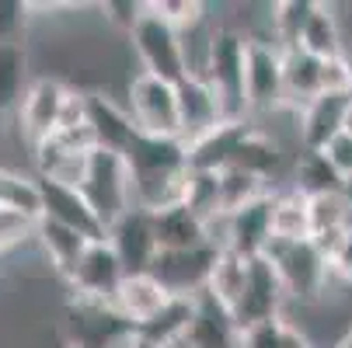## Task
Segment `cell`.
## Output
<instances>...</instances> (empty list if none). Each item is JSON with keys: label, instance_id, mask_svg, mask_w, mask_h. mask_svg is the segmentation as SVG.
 <instances>
[{"label": "cell", "instance_id": "1", "mask_svg": "<svg viewBox=\"0 0 352 348\" xmlns=\"http://www.w3.org/2000/svg\"><path fill=\"white\" fill-rule=\"evenodd\" d=\"M126 164H129V174H133L136 209L161 213V209L182 206L188 178H192L188 146L182 139L136 132V139L126 150Z\"/></svg>", "mask_w": 352, "mask_h": 348}, {"label": "cell", "instance_id": "2", "mask_svg": "<svg viewBox=\"0 0 352 348\" xmlns=\"http://www.w3.org/2000/svg\"><path fill=\"white\" fill-rule=\"evenodd\" d=\"M80 192L91 202V209L98 213L105 230H112L136 202H133V174H129V164H126V154H116V150H98L87 157V171H84V181H80Z\"/></svg>", "mask_w": 352, "mask_h": 348}, {"label": "cell", "instance_id": "3", "mask_svg": "<svg viewBox=\"0 0 352 348\" xmlns=\"http://www.w3.org/2000/svg\"><path fill=\"white\" fill-rule=\"evenodd\" d=\"M244 60H248V38L234 28H217L210 35V53L203 77L217 91L220 105L230 122L248 119V97H244Z\"/></svg>", "mask_w": 352, "mask_h": 348}, {"label": "cell", "instance_id": "4", "mask_svg": "<svg viewBox=\"0 0 352 348\" xmlns=\"http://www.w3.org/2000/svg\"><path fill=\"white\" fill-rule=\"evenodd\" d=\"M276 265L289 300H300V303H311L324 292L328 279H331V265H328V255L314 240H276L269 244V251L262 255Z\"/></svg>", "mask_w": 352, "mask_h": 348}, {"label": "cell", "instance_id": "5", "mask_svg": "<svg viewBox=\"0 0 352 348\" xmlns=\"http://www.w3.org/2000/svg\"><path fill=\"white\" fill-rule=\"evenodd\" d=\"M133 49L143 63V73H154L168 84H182L188 77V60H185V35L161 21L157 14H150L143 8L140 21L129 32Z\"/></svg>", "mask_w": 352, "mask_h": 348}, {"label": "cell", "instance_id": "6", "mask_svg": "<svg viewBox=\"0 0 352 348\" xmlns=\"http://www.w3.org/2000/svg\"><path fill=\"white\" fill-rule=\"evenodd\" d=\"M129 115L140 132L178 139V84H168L154 73H136L129 80Z\"/></svg>", "mask_w": 352, "mask_h": 348}, {"label": "cell", "instance_id": "7", "mask_svg": "<svg viewBox=\"0 0 352 348\" xmlns=\"http://www.w3.org/2000/svg\"><path fill=\"white\" fill-rule=\"evenodd\" d=\"M244 97L248 112L283 108V49L269 38H248Z\"/></svg>", "mask_w": 352, "mask_h": 348}, {"label": "cell", "instance_id": "8", "mask_svg": "<svg viewBox=\"0 0 352 348\" xmlns=\"http://www.w3.org/2000/svg\"><path fill=\"white\" fill-rule=\"evenodd\" d=\"M133 334L136 331L122 321V314L112 303L74 296V303L67 310V338L74 348H112L116 341L126 345Z\"/></svg>", "mask_w": 352, "mask_h": 348}, {"label": "cell", "instance_id": "9", "mask_svg": "<svg viewBox=\"0 0 352 348\" xmlns=\"http://www.w3.org/2000/svg\"><path fill=\"white\" fill-rule=\"evenodd\" d=\"M289 300V292L276 272V265L269 258H251L248 268V282L244 292L234 307V321L237 327H251V324H262V321H276L283 317V307Z\"/></svg>", "mask_w": 352, "mask_h": 348}, {"label": "cell", "instance_id": "10", "mask_svg": "<svg viewBox=\"0 0 352 348\" xmlns=\"http://www.w3.org/2000/svg\"><path fill=\"white\" fill-rule=\"evenodd\" d=\"M126 279V265L119 258V251L112 247V240H91L87 251L77 265V272L70 275V289L80 300H98V303H112L116 292Z\"/></svg>", "mask_w": 352, "mask_h": 348}, {"label": "cell", "instance_id": "11", "mask_svg": "<svg viewBox=\"0 0 352 348\" xmlns=\"http://www.w3.org/2000/svg\"><path fill=\"white\" fill-rule=\"evenodd\" d=\"M217 247H192V251H161L150 265V275H154L171 296H199L206 292L213 265H217Z\"/></svg>", "mask_w": 352, "mask_h": 348}, {"label": "cell", "instance_id": "12", "mask_svg": "<svg viewBox=\"0 0 352 348\" xmlns=\"http://www.w3.org/2000/svg\"><path fill=\"white\" fill-rule=\"evenodd\" d=\"M178 119H182L178 139L185 146L203 143L210 132H217L223 122H230L206 77H185L178 84Z\"/></svg>", "mask_w": 352, "mask_h": 348}, {"label": "cell", "instance_id": "13", "mask_svg": "<svg viewBox=\"0 0 352 348\" xmlns=\"http://www.w3.org/2000/svg\"><path fill=\"white\" fill-rule=\"evenodd\" d=\"M67 94H70V87L63 80H56V77H35L32 80L25 102L18 108V126H21V136L28 139L32 150L60 129Z\"/></svg>", "mask_w": 352, "mask_h": 348}, {"label": "cell", "instance_id": "14", "mask_svg": "<svg viewBox=\"0 0 352 348\" xmlns=\"http://www.w3.org/2000/svg\"><path fill=\"white\" fill-rule=\"evenodd\" d=\"M38 195H42V216L45 220L63 223V227L84 233L87 240H105L109 237V230L102 227V220H98V213L91 209V202L84 198L80 188L38 178Z\"/></svg>", "mask_w": 352, "mask_h": 348}, {"label": "cell", "instance_id": "15", "mask_svg": "<svg viewBox=\"0 0 352 348\" xmlns=\"http://www.w3.org/2000/svg\"><path fill=\"white\" fill-rule=\"evenodd\" d=\"M109 240L126 265V275L150 272L154 258L161 255V244H157V233H154V216L146 209H136V206L109 230Z\"/></svg>", "mask_w": 352, "mask_h": 348}, {"label": "cell", "instance_id": "16", "mask_svg": "<svg viewBox=\"0 0 352 348\" xmlns=\"http://www.w3.org/2000/svg\"><path fill=\"white\" fill-rule=\"evenodd\" d=\"M352 97L349 94H318L311 105H304L296 112V136L304 150H324V146L342 136L345 129V115H349Z\"/></svg>", "mask_w": 352, "mask_h": 348}, {"label": "cell", "instance_id": "17", "mask_svg": "<svg viewBox=\"0 0 352 348\" xmlns=\"http://www.w3.org/2000/svg\"><path fill=\"white\" fill-rule=\"evenodd\" d=\"M171 300V292L150 275V272H136V275H126L112 307L122 314V321L133 327V331H143L150 321H154Z\"/></svg>", "mask_w": 352, "mask_h": 348}, {"label": "cell", "instance_id": "18", "mask_svg": "<svg viewBox=\"0 0 352 348\" xmlns=\"http://www.w3.org/2000/svg\"><path fill=\"white\" fill-rule=\"evenodd\" d=\"M237 338H241V327L234 321V310H227L217 296L199 292L185 345L188 348H237Z\"/></svg>", "mask_w": 352, "mask_h": 348}, {"label": "cell", "instance_id": "19", "mask_svg": "<svg viewBox=\"0 0 352 348\" xmlns=\"http://www.w3.org/2000/svg\"><path fill=\"white\" fill-rule=\"evenodd\" d=\"M87 126H91L98 146L116 150V154H126L129 143L140 132L129 108H119L109 94H87Z\"/></svg>", "mask_w": 352, "mask_h": 348}, {"label": "cell", "instance_id": "20", "mask_svg": "<svg viewBox=\"0 0 352 348\" xmlns=\"http://www.w3.org/2000/svg\"><path fill=\"white\" fill-rule=\"evenodd\" d=\"M321 94V60L304 49H283V105L300 112Z\"/></svg>", "mask_w": 352, "mask_h": 348}, {"label": "cell", "instance_id": "21", "mask_svg": "<svg viewBox=\"0 0 352 348\" xmlns=\"http://www.w3.org/2000/svg\"><path fill=\"white\" fill-rule=\"evenodd\" d=\"M35 240H38V247H42V255L49 258V265H53V272L56 275H63L67 282H70V275L77 272V265H80V258H84V251H87V237L84 233H77V230H70V227H63V223H53V220H38V230H35Z\"/></svg>", "mask_w": 352, "mask_h": 348}, {"label": "cell", "instance_id": "22", "mask_svg": "<svg viewBox=\"0 0 352 348\" xmlns=\"http://www.w3.org/2000/svg\"><path fill=\"white\" fill-rule=\"evenodd\" d=\"M150 216H154V233L161 251H192V247L210 244V227L185 206H171Z\"/></svg>", "mask_w": 352, "mask_h": 348}, {"label": "cell", "instance_id": "23", "mask_svg": "<svg viewBox=\"0 0 352 348\" xmlns=\"http://www.w3.org/2000/svg\"><path fill=\"white\" fill-rule=\"evenodd\" d=\"M352 227V198L345 192H328L311 198V240L328 255Z\"/></svg>", "mask_w": 352, "mask_h": 348}, {"label": "cell", "instance_id": "24", "mask_svg": "<svg viewBox=\"0 0 352 348\" xmlns=\"http://www.w3.org/2000/svg\"><path fill=\"white\" fill-rule=\"evenodd\" d=\"M251 129L248 119L241 122H223L217 132H210L203 143H195L188 146V164L195 171H223L234 164V154H237V146L244 139V132Z\"/></svg>", "mask_w": 352, "mask_h": 348}, {"label": "cell", "instance_id": "25", "mask_svg": "<svg viewBox=\"0 0 352 348\" xmlns=\"http://www.w3.org/2000/svg\"><path fill=\"white\" fill-rule=\"evenodd\" d=\"M272 233L276 240H311V198L293 185L272 195Z\"/></svg>", "mask_w": 352, "mask_h": 348}, {"label": "cell", "instance_id": "26", "mask_svg": "<svg viewBox=\"0 0 352 348\" xmlns=\"http://www.w3.org/2000/svg\"><path fill=\"white\" fill-rule=\"evenodd\" d=\"M28 53L25 42H0V108L18 112L28 94Z\"/></svg>", "mask_w": 352, "mask_h": 348}, {"label": "cell", "instance_id": "27", "mask_svg": "<svg viewBox=\"0 0 352 348\" xmlns=\"http://www.w3.org/2000/svg\"><path fill=\"white\" fill-rule=\"evenodd\" d=\"M300 49L311 53L314 60H335L345 56L342 49V28H338V14L328 4H314V14L304 25V35H300Z\"/></svg>", "mask_w": 352, "mask_h": 348}, {"label": "cell", "instance_id": "28", "mask_svg": "<svg viewBox=\"0 0 352 348\" xmlns=\"http://www.w3.org/2000/svg\"><path fill=\"white\" fill-rule=\"evenodd\" d=\"M192 317H195V296H171L168 307H164L154 321H150L143 331H136V334L157 341V345L175 348L178 341L185 345V334H188V327H192Z\"/></svg>", "mask_w": 352, "mask_h": 348}, {"label": "cell", "instance_id": "29", "mask_svg": "<svg viewBox=\"0 0 352 348\" xmlns=\"http://www.w3.org/2000/svg\"><path fill=\"white\" fill-rule=\"evenodd\" d=\"M293 188L304 192L307 198L314 195H328V192H345V181L342 174L328 164V157L318 150H304L296 157V171H293Z\"/></svg>", "mask_w": 352, "mask_h": 348}, {"label": "cell", "instance_id": "30", "mask_svg": "<svg viewBox=\"0 0 352 348\" xmlns=\"http://www.w3.org/2000/svg\"><path fill=\"white\" fill-rule=\"evenodd\" d=\"M248 268H251V262L241 258L237 251H220L206 292L217 296V300H220L227 310H234L237 300H241V292H244V282H248Z\"/></svg>", "mask_w": 352, "mask_h": 348}, {"label": "cell", "instance_id": "31", "mask_svg": "<svg viewBox=\"0 0 352 348\" xmlns=\"http://www.w3.org/2000/svg\"><path fill=\"white\" fill-rule=\"evenodd\" d=\"M182 206L192 209L199 220H203L206 227L223 213V192H220V171H195L192 167V178H188V188H185V198Z\"/></svg>", "mask_w": 352, "mask_h": 348}, {"label": "cell", "instance_id": "32", "mask_svg": "<svg viewBox=\"0 0 352 348\" xmlns=\"http://www.w3.org/2000/svg\"><path fill=\"white\" fill-rule=\"evenodd\" d=\"M279 161H283V157H279V146H276L265 132L248 129L244 139H241V146H237V154H234V164H230V167H244V171H251V174L272 181L276 171H279Z\"/></svg>", "mask_w": 352, "mask_h": 348}, {"label": "cell", "instance_id": "33", "mask_svg": "<svg viewBox=\"0 0 352 348\" xmlns=\"http://www.w3.org/2000/svg\"><path fill=\"white\" fill-rule=\"evenodd\" d=\"M220 192H223V213H237L251 202H258V198L272 195L276 188H269L265 178L251 174L244 167H223L220 171Z\"/></svg>", "mask_w": 352, "mask_h": 348}, {"label": "cell", "instance_id": "34", "mask_svg": "<svg viewBox=\"0 0 352 348\" xmlns=\"http://www.w3.org/2000/svg\"><path fill=\"white\" fill-rule=\"evenodd\" d=\"M237 348H311V345H307V338L300 334V327L293 321L276 317V321L241 327Z\"/></svg>", "mask_w": 352, "mask_h": 348}, {"label": "cell", "instance_id": "35", "mask_svg": "<svg viewBox=\"0 0 352 348\" xmlns=\"http://www.w3.org/2000/svg\"><path fill=\"white\" fill-rule=\"evenodd\" d=\"M314 14V0H283L272 4V42L279 49H300V35H304L307 18Z\"/></svg>", "mask_w": 352, "mask_h": 348}, {"label": "cell", "instance_id": "36", "mask_svg": "<svg viewBox=\"0 0 352 348\" xmlns=\"http://www.w3.org/2000/svg\"><path fill=\"white\" fill-rule=\"evenodd\" d=\"M0 206H14L28 216L42 220V195H38V178H21L18 171L0 167Z\"/></svg>", "mask_w": 352, "mask_h": 348}, {"label": "cell", "instance_id": "37", "mask_svg": "<svg viewBox=\"0 0 352 348\" xmlns=\"http://www.w3.org/2000/svg\"><path fill=\"white\" fill-rule=\"evenodd\" d=\"M150 14H157L161 21H168L171 28H178L182 35L185 32H195L199 25L206 21V8L195 4V0H150L143 4Z\"/></svg>", "mask_w": 352, "mask_h": 348}, {"label": "cell", "instance_id": "38", "mask_svg": "<svg viewBox=\"0 0 352 348\" xmlns=\"http://www.w3.org/2000/svg\"><path fill=\"white\" fill-rule=\"evenodd\" d=\"M38 230V216H28L14 206H0V251L21 244L25 237H35Z\"/></svg>", "mask_w": 352, "mask_h": 348}, {"label": "cell", "instance_id": "39", "mask_svg": "<svg viewBox=\"0 0 352 348\" xmlns=\"http://www.w3.org/2000/svg\"><path fill=\"white\" fill-rule=\"evenodd\" d=\"M321 94H349L352 97V60L335 56L321 63Z\"/></svg>", "mask_w": 352, "mask_h": 348}, {"label": "cell", "instance_id": "40", "mask_svg": "<svg viewBox=\"0 0 352 348\" xmlns=\"http://www.w3.org/2000/svg\"><path fill=\"white\" fill-rule=\"evenodd\" d=\"M25 14L28 4H21V0H0V42H21Z\"/></svg>", "mask_w": 352, "mask_h": 348}, {"label": "cell", "instance_id": "41", "mask_svg": "<svg viewBox=\"0 0 352 348\" xmlns=\"http://www.w3.org/2000/svg\"><path fill=\"white\" fill-rule=\"evenodd\" d=\"M328 265H331V279L352 286V227L342 233V240L328 251Z\"/></svg>", "mask_w": 352, "mask_h": 348}, {"label": "cell", "instance_id": "42", "mask_svg": "<svg viewBox=\"0 0 352 348\" xmlns=\"http://www.w3.org/2000/svg\"><path fill=\"white\" fill-rule=\"evenodd\" d=\"M321 154L328 157V164H331V167L342 174V181L349 185V181H352V136H345V132L335 136Z\"/></svg>", "mask_w": 352, "mask_h": 348}, {"label": "cell", "instance_id": "43", "mask_svg": "<svg viewBox=\"0 0 352 348\" xmlns=\"http://www.w3.org/2000/svg\"><path fill=\"white\" fill-rule=\"evenodd\" d=\"M126 348H168V345H157V341H150V338H143V334H133V338L126 341Z\"/></svg>", "mask_w": 352, "mask_h": 348}, {"label": "cell", "instance_id": "44", "mask_svg": "<svg viewBox=\"0 0 352 348\" xmlns=\"http://www.w3.org/2000/svg\"><path fill=\"white\" fill-rule=\"evenodd\" d=\"M4 132H8V112L0 108V143H4Z\"/></svg>", "mask_w": 352, "mask_h": 348}, {"label": "cell", "instance_id": "45", "mask_svg": "<svg viewBox=\"0 0 352 348\" xmlns=\"http://www.w3.org/2000/svg\"><path fill=\"white\" fill-rule=\"evenodd\" d=\"M335 348H352V327H349V331H345V334H342V341H338V345H335Z\"/></svg>", "mask_w": 352, "mask_h": 348}, {"label": "cell", "instance_id": "46", "mask_svg": "<svg viewBox=\"0 0 352 348\" xmlns=\"http://www.w3.org/2000/svg\"><path fill=\"white\" fill-rule=\"evenodd\" d=\"M345 136H352V105H349V115H345V129H342Z\"/></svg>", "mask_w": 352, "mask_h": 348}]
</instances>
